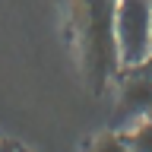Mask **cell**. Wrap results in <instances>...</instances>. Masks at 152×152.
Returning <instances> with one entry per match:
<instances>
[{
    "label": "cell",
    "mask_w": 152,
    "mask_h": 152,
    "mask_svg": "<svg viewBox=\"0 0 152 152\" xmlns=\"http://www.w3.org/2000/svg\"><path fill=\"white\" fill-rule=\"evenodd\" d=\"M114 38L121 64H142L152 54V0H117L114 10Z\"/></svg>",
    "instance_id": "obj_1"
},
{
    "label": "cell",
    "mask_w": 152,
    "mask_h": 152,
    "mask_svg": "<svg viewBox=\"0 0 152 152\" xmlns=\"http://www.w3.org/2000/svg\"><path fill=\"white\" fill-rule=\"evenodd\" d=\"M89 152H130V146H127V140H124V133L117 130V133H104V136H98Z\"/></svg>",
    "instance_id": "obj_4"
},
{
    "label": "cell",
    "mask_w": 152,
    "mask_h": 152,
    "mask_svg": "<svg viewBox=\"0 0 152 152\" xmlns=\"http://www.w3.org/2000/svg\"><path fill=\"white\" fill-rule=\"evenodd\" d=\"M121 133L130 146V152H152V117L133 124L130 130H121Z\"/></svg>",
    "instance_id": "obj_3"
},
{
    "label": "cell",
    "mask_w": 152,
    "mask_h": 152,
    "mask_svg": "<svg viewBox=\"0 0 152 152\" xmlns=\"http://www.w3.org/2000/svg\"><path fill=\"white\" fill-rule=\"evenodd\" d=\"M0 152H19V149L13 146V142H0Z\"/></svg>",
    "instance_id": "obj_6"
},
{
    "label": "cell",
    "mask_w": 152,
    "mask_h": 152,
    "mask_svg": "<svg viewBox=\"0 0 152 152\" xmlns=\"http://www.w3.org/2000/svg\"><path fill=\"white\" fill-rule=\"evenodd\" d=\"M114 117H117V130H130L133 124L152 117V79L130 70V76L124 79L121 92H117Z\"/></svg>",
    "instance_id": "obj_2"
},
{
    "label": "cell",
    "mask_w": 152,
    "mask_h": 152,
    "mask_svg": "<svg viewBox=\"0 0 152 152\" xmlns=\"http://www.w3.org/2000/svg\"><path fill=\"white\" fill-rule=\"evenodd\" d=\"M130 70H136V73H142L146 79H152V54L142 60V64H136V66H130Z\"/></svg>",
    "instance_id": "obj_5"
}]
</instances>
